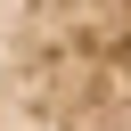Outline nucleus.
Returning <instances> with one entry per match:
<instances>
[{"instance_id":"f257e3e1","label":"nucleus","mask_w":131,"mask_h":131,"mask_svg":"<svg viewBox=\"0 0 131 131\" xmlns=\"http://www.w3.org/2000/svg\"><path fill=\"white\" fill-rule=\"evenodd\" d=\"M0 131H131V0H0Z\"/></svg>"}]
</instances>
